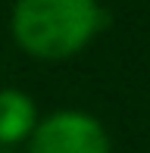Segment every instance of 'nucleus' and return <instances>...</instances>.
Wrapping results in <instances>:
<instances>
[{
    "instance_id": "obj_1",
    "label": "nucleus",
    "mask_w": 150,
    "mask_h": 153,
    "mask_svg": "<svg viewBox=\"0 0 150 153\" xmlns=\"http://www.w3.org/2000/svg\"><path fill=\"white\" fill-rule=\"evenodd\" d=\"M100 19L97 0H16L10 31L35 59H69L94 41Z\"/></svg>"
},
{
    "instance_id": "obj_2",
    "label": "nucleus",
    "mask_w": 150,
    "mask_h": 153,
    "mask_svg": "<svg viewBox=\"0 0 150 153\" xmlns=\"http://www.w3.org/2000/svg\"><path fill=\"white\" fill-rule=\"evenodd\" d=\"M28 153H110V134L85 109H56L38 122Z\"/></svg>"
},
{
    "instance_id": "obj_3",
    "label": "nucleus",
    "mask_w": 150,
    "mask_h": 153,
    "mask_svg": "<svg viewBox=\"0 0 150 153\" xmlns=\"http://www.w3.org/2000/svg\"><path fill=\"white\" fill-rule=\"evenodd\" d=\"M38 106L19 88H0V144L13 147L35 134L38 128Z\"/></svg>"
}]
</instances>
